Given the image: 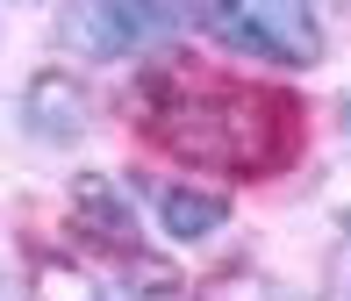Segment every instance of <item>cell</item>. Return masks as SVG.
Segmentation results:
<instances>
[{
    "mask_svg": "<svg viewBox=\"0 0 351 301\" xmlns=\"http://www.w3.org/2000/svg\"><path fill=\"white\" fill-rule=\"evenodd\" d=\"M208 29L230 51L273 58V65H315L323 58V29H315V14L301 0H215Z\"/></svg>",
    "mask_w": 351,
    "mask_h": 301,
    "instance_id": "2",
    "label": "cell"
},
{
    "mask_svg": "<svg viewBox=\"0 0 351 301\" xmlns=\"http://www.w3.org/2000/svg\"><path fill=\"white\" fill-rule=\"evenodd\" d=\"M72 215H79L93 237H101V244H115V251H130V244H136L130 201H122V186H115V180H101V172L72 180Z\"/></svg>",
    "mask_w": 351,
    "mask_h": 301,
    "instance_id": "5",
    "label": "cell"
},
{
    "mask_svg": "<svg viewBox=\"0 0 351 301\" xmlns=\"http://www.w3.org/2000/svg\"><path fill=\"white\" fill-rule=\"evenodd\" d=\"M158 215H165V237L194 244V237H215L230 208H222V194H201V186H180V180H165V186H158Z\"/></svg>",
    "mask_w": 351,
    "mask_h": 301,
    "instance_id": "6",
    "label": "cell"
},
{
    "mask_svg": "<svg viewBox=\"0 0 351 301\" xmlns=\"http://www.w3.org/2000/svg\"><path fill=\"white\" fill-rule=\"evenodd\" d=\"M36 301H122V294L86 287V280H79V273H65V265H43V273H36Z\"/></svg>",
    "mask_w": 351,
    "mask_h": 301,
    "instance_id": "7",
    "label": "cell"
},
{
    "mask_svg": "<svg viewBox=\"0 0 351 301\" xmlns=\"http://www.w3.org/2000/svg\"><path fill=\"white\" fill-rule=\"evenodd\" d=\"M22 115H29V130H36V136L65 144V136H79V130H86V93H79L65 72H36V79H29Z\"/></svg>",
    "mask_w": 351,
    "mask_h": 301,
    "instance_id": "4",
    "label": "cell"
},
{
    "mask_svg": "<svg viewBox=\"0 0 351 301\" xmlns=\"http://www.w3.org/2000/svg\"><path fill=\"white\" fill-rule=\"evenodd\" d=\"M172 29H180V8H172V0H86L65 22V36L86 58H122V51H143V43L172 36Z\"/></svg>",
    "mask_w": 351,
    "mask_h": 301,
    "instance_id": "3",
    "label": "cell"
},
{
    "mask_svg": "<svg viewBox=\"0 0 351 301\" xmlns=\"http://www.w3.org/2000/svg\"><path fill=\"white\" fill-rule=\"evenodd\" d=\"M158 144L186 151V158H215V165H244V172H273L287 144H294V122H287V101L273 93H215V101H194V86L180 79V101L165 115H151Z\"/></svg>",
    "mask_w": 351,
    "mask_h": 301,
    "instance_id": "1",
    "label": "cell"
}]
</instances>
